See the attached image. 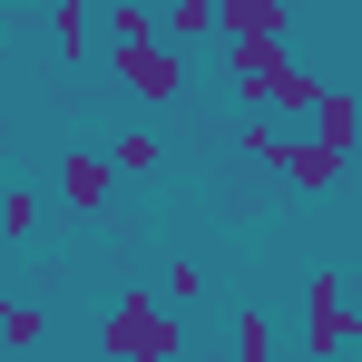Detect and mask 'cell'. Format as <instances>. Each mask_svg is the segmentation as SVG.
I'll return each instance as SVG.
<instances>
[{"label": "cell", "instance_id": "cell-15", "mask_svg": "<svg viewBox=\"0 0 362 362\" xmlns=\"http://www.w3.org/2000/svg\"><path fill=\"white\" fill-rule=\"evenodd\" d=\"M157 284H167V303H196V294H206V264H196V255H177Z\"/></svg>", "mask_w": 362, "mask_h": 362}, {"label": "cell", "instance_id": "cell-8", "mask_svg": "<svg viewBox=\"0 0 362 362\" xmlns=\"http://www.w3.org/2000/svg\"><path fill=\"white\" fill-rule=\"evenodd\" d=\"M313 137L353 157V147H362V88H323V98H313Z\"/></svg>", "mask_w": 362, "mask_h": 362}, {"label": "cell", "instance_id": "cell-10", "mask_svg": "<svg viewBox=\"0 0 362 362\" xmlns=\"http://www.w3.org/2000/svg\"><path fill=\"white\" fill-rule=\"evenodd\" d=\"M98 30H108V49H118V40H167V30L147 20V0H108V10H98Z\"/></svg>", "mask_w": 362, "mask_h": 362}, {"label": "cell", "instance_id": "cell-16", "mask_svg": "<svg viewBox=\"0 0 362 362\" xmlns=\"http://www.w3.org/2000/svg\"><path fill=\"white\" fill-rule=\"evenodd\" d=\"M108 157H118V177H147V167H157V157H167V147H157V137H118V147H108Z\"/></svg>", "mask_w": 362, "mask_h": 362}, {"label": "cell", "instance_id": "cell-6", "mask_svg": "<svg viewBox=\"0 0 362 362\" xmlns=\"http://www.w3.org/2000/svg\"><path fill=\"white\" fill-rule=\"evenodd\" d=\"M216 30L226 40H284L294 30V0H216Z\"/></svg>", "mask_w": 362, "mask_h": 362}, {"label": "cell", "instance_id": "cell-4", "mask_svg": "<svg viewBox=\"0 0 362 362\" xmlns=\"http://www.w3.org/2000/svg\"><path fill=\"white\" fill-rule=\"evenodd\" d=\"M353 343H362V313L343 303V274L323 264V274L303 284V353H313V362H333V353H353Z\"/></svg>", "mask_w": 362, "mask_h": 362}, {"label": "cell", "instance_id": "cell-5", "mask_svg": "<svg viewBox=\"0 0 362 362\" xmlns=\"http://www.w3.org/2000/svg\"><path fill=\"white\" fill-rule=\"evenodd\" d=\"M108 186H118V157H98V147H69V157H59L69 216H108Z\"/></svg>", "mask_w": 362, "mask_h": 362}, {"label": "cell", "instance_id": "cell-14", "mask_svg": "<svg viewBox=\"0 0 362 362\" xmlns=\"http://www.w3.org/2000/svg\"><path fill=\"white\" fill-rule=\"evenodd\" d=\"M216 30V0H167V40H206Z\"/></svg>", "mask_w": 362, "mask_h": 362}, {"label": "cell", "instance_id": "cell-1", "mask_svg": "<svg viewBox=\"0 0 362 362\" xmlns=\"http://www.w3.org/2000/svg\"><path fill=\"white\" fill-rule=\"evenodd\" d=\"M226 78H235L245 108H264V118H313V98H323V78L284 40H226Z\"/></svg>", "mask_w": 362, "mask_h": 362}, {"label": "cell", "instance_id": "cell-3", "mask_svg": "<svg viewBox=\"0 0 362 362\" xmlns=\"http://www.w3.org/2000/svg\"><path fill=\"white\" fill-rule=\"evenodd\" d=\"M108 69H118L127 98H147V108H177V98H186V59H177V40H118V49H108Z\"/></svg>", "mask_w": 362, "mask_h": 362}, {"label": "cell", "instance_id": "cell-7", "mask_svg": "<svg viewBox=\"0 0 362 362\" xmlns=\"http://www.w3.org/2000/svg\"><path fill=\"white\" fill-rule=\"evenodd\" d=\"M343 167H353V157H343V147H323V137H294V147L274 157V177H284V186H303V196H313V186H333Z\"/></svg>", "mask_w": 362, "mask_h": 362}, {"label": "cell", "instance_id": "cell-12", "mask_svg": "<svg viewBox=\"0 0 362 362\" xmlns=\"http://www.w3.org/2000/svg\"><path fill=\"white\" fill-rule=\"evenodd\" d=\"M0 235H10V245L40 235V196H30V186H10V196H0Z\"/></svg>", "mask_w": 362, "mask_h": 362}, {"label": "cell", "instance_id": "cell-11", "mask_svg": "<svg viewBox=\"0 0 362 362\" xmlns=\"http://www.w3.org/2000/svg\"><path fill=\"white\" fill-rule=\"evenodd\" d=\"M235 362H274V313H264V303L235 313Z\"/></svg>", "mask_w": 362, "mask_h": 362}, {"label": "cell", "instance_id": "cell-2", "mask_svg": "<svg viewBox=\"0 0 362 362\" xmlns=\"http://www.w3.org/2000/svg\"><path fill=\"white\" fill-rule=\"evenodd\" d=\"M98 353L108 362H186V313L167 294H118L98 323Z\"/></svg>", "mask_w": 362, "mask_h": 362}, {"label": "cell", "instance_id": "cell-13", "mask_svg": "<svg viewBox=\"0 0 362 362\" xmlns=\"http://www.w3.org/2000/svg\"><path fill=\"white\" fill-rule=\"evenodd\" d=\"M49 40H59L69 59L88 49V0H49Z\"/></svg>", "mask_w": 362, "mask_h": 362}, {"label": "cell", "instance_id": "cell-9", "mask_svg": "<svg viewBox=\"0 0 362 362\" xmlns=\"http://www.w3.org/2000/svg\"><path fill=\"white\" fill-rule=\"evenodd\" d=\"M49 343V313L40 303H0V353H40Z\"/></svg>", "mask_w": 362, "mask_h": 362}, {"label": "cell", "instance_id": "cell-17", "mask_svg": "<svg viewBox=\"0 0 362 362\" xmlns=\"http://www.w3.org/2000/svg\"><path fill=\"white\" fill-rule=\"evenodd\" d=\"M98 362H108V353H98Z\"/></svg>", "mask_w": 362, "mask_h": 362}]
</instances>
